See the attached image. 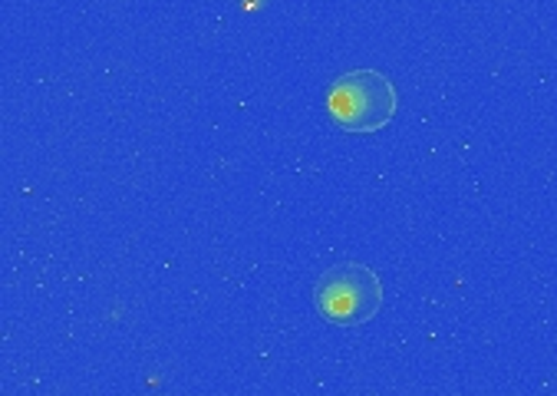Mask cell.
<instances>
[{
    "label": "cell",
    "instance_id": "cell-1",
    "mask_svg": "<svg viewBox=\"0 0 557 396\" xmlns=\"http://www.w3.org/2000/svg\"><path fill=\"white\" fill-rule=\"evenodd\" d=\"M399 92L380 70H350L326 89V116L344 133H376L393 123Z\"/></svg>",
    "mask_w": 557,
    "mask_h": 396
},
{
    "label": "cell",
    "instance_id": "cell-2",
    "mask_svg": "<svg viewBox=\"0 0 557 396\" xmlns=\"http://www.w3.org/2000/svg\"><path fill=\"white\" fill-rule=\"evenodd\" d=\"M313 308L341 327L367 324L383 308V281L373 268L347 261L320 274L313 284Z\"/></svg>",
    "mask_w": 557,
    "mask_h": 396
}]
</instances>
